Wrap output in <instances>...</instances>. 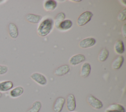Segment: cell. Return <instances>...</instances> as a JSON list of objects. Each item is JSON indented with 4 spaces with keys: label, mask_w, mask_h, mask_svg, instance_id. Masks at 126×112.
Segmentation results:
<instances>
[{
    "label": "cell",
    "mask_w": 126,
    "mask_h": 112,
    "mask_svg": "<svg viewBox=\"0 0 126 112\" xmlns=\"http://www.w3.org/2000/svg\"><path fill=\"white\" fill-rule=\"evenodd\" d=\"M54 22L51 18H46L43 20L39 25L37 29V33L40 37L47 36L52 31Z\"/></svg>",
    "instance_id": "1"
},
{
    "label": "cell",
    "mask_w": 126,
    "mask_h": 112,
    "mask_svg": "<svg viewBox=\"0 0 126 112\" xmlns=\"http://www.w3.org/2000/svg\"><path fill=\"white\" fill-rule=\"evenodd\" d=\"M93 14L90 11L83 12L79 16L77 20V24L79 26H83L87 24L91 20Z\"/></svg>",
    "instance_id": "2"
},
{
    "label": "cell",
    "mask_w": 126,
    "mask_h": 112,
    "mask_svg": "<svg viewBox=\"0 0 126 112\" xmlns=\"http://www.w3.org/2000/svg\"><path fill=\"white\" fill-rule=\"evenodd\" d=\"M87 100L88 104L94 109L99 110L103 106L102 102L92 95H89Z\"/></svg>",
    "instance_id": "3"
},
{
    "label": "cell",
    "mask_w": 126,
    "mask_h": 112,
    "mask_svg": "<svg viewBox=\"0 0 126 112\" xmlns=\"http://www.w3.org/2000/svg\"><path fill=\"white\" fill-rule=\"evenodd\" d=\"M31 77L33 81L40 85L44 86L47 83V79L46 77L40 73H33L31 75Z\"/></svg>",
    "instance_id": "4"
},
{
    "label": "cell",
    "mask_w": 126,
    "mask_h": 112,
    "mask_svg": "<svg viewBox=\"0 0 126 112\" xmlns=\"http://www.w3.org/2000/svg\"><path fill=\"white\" fill-rule=\"evenodd\" d=\"M96 43L95 39L93 37H87L81 40L79 43V46L82 48H87L94 46Z\"/></svg>",
    "instance_id": "5"
},
{
    "label": "cell",
    "mask_w": 126,
    "mask_h": 112,
    "mask_svg": "<svg viewBox=\"0 0 126 112\" xmlns=\"http://www.w3.org/2000/svg\"><path fill=\"white\" fill-rule=\"evenodd\" d=\"M66 108L70 111L72 112L76 108V100L73 94H69L67 97Z\"/></svg>",
    "instance_id": "6"
},
{
    "label": "cell",
    "mask_w": 126,
    "mask_h": 112,
    "mask_svg": "<svg viewBox=\"0 0 126 112\" xmlns=\"http://www.w3.org/2000/svg\"><path fill=\"white\" fill-rule=\"evenodd\" d=\"M85 57L83 54H77L72 56L69 59V62L72 66H76L84 62L85 60Z\"/></svg>",
    "instance_id": "7"
},
{
    "label": "cell",
    "mask_w": 126,
    "mask_h": 112,
    "mask_svg": "<svg viewBox=\"0 0 126 112\" xmlns=\"http://www.w3.org/2000/svg\"><path fill=\"white\" fill-rule=\"evenodd\" d=\"M65 99L62 97H59L55 100L53 105V110L55 112H61L65 103Z\"/></svg>",
    "instance_id": "8"
},
{
    "label": "cell",
    "mask_w": 126,
    "mask_h": 112,
    "mask_svg": "<svg viewBox=\"0 0 126 112\" xmlns=\"http://www.w3.org/2000/svg\"><path fill=\"white\" fill-rule=\"evenodd\" d=\"M70 70V68L67 65H62L57 68L54 71V74L59 76H63L67 74Z\"/></svg>",
    "instance_id": "9"
},
{
    "label": "cell",
    "mask_w": 126,
    "mask_h": 112,
    "mask_svg": "<svg viewBox=\"0 0 126 112\" xmlns=\"http://www.w3.org/2000/svg\"><path fill=\"white\" fill-rule=\"evenodd\" d=\"M105 112H125V109L120 104H112L107 108Z\"/></svg>",
    "instance_id": "10"
},
{
    "label": "cell",
    "mask_w": 126,
    "mask_h": 112,
    "mask_svg": "<svg viewBox=\"0 0 126 112\" xmlns=\"http://www.w3.org/2000/svg\"><path fill=\"white\" fill-rule=\"evenodd\" d=\"M9 35L11 37L13 38H16L18 36V30L16 25L13 23H10L8 26Z\"/></svg>",
    "instance_id": "11"
},
{
    "label": "cell",
    "mask_w": 126,
    "mask_h": 112,
    "mask_svg": "<svg viewBox=\"0 0 126 112\" xmlns=\"http://www.w3.org/2000/svg\"><path fill=\"white\" fill-rule=\"evenodd\" d=\"M91 71V66L88 63H84L82 66L80 76L83 77H88Z\"/></svg>",
    "instance_id": "12"
},
{
    "label": "cell",
    "mask_w": 126,
    "mask_h": 112,
    "mask_svg": "<svg viewBox=\"0 0 126 112\" xmlns=\"http://www.w3.org/2000/svg\"><path fill=\"white\" fill-rule=\"evenodd\" d=\"M26 20L30 23L32 24L38 23L42 19V16L34 14H28L26 16Z\"/></svg>",
    "instance_id": "13"
},
{
    "label": "cell",
    "mask_w": 126,
    "mask_h": 112,
    "mask_svg": "<svg viewBox=\"0 0 126 112\" xmlns=\"http://www.w3.org/2000/svg\"><path fill=\"white\" fill-rule=\"evenodd\" d=\"M57 6V2L54 0H46L44 3V8L47 11H53L56 9Z\"/></svg>",
    "instance_id": "14"
},
{
    "label": "cell",
    "mask_w": 126,
    "mask_h": 112,
    "mask_svg": "<svg viewBox=\"0 0 126 112\" xmlns=\"http://www.w3.org/2000/svg\"><path fill=\"white\" fill-rule=\"evenodd\" d=\"M13 83L12 81L7 80L0 82V92H5L12 89Z\"/></svg>",
    "instance_id": "15"
},
{
    "label": "cell",
    "mask_w": 126,
    "mask_h": 112,
    "mask_svg": "<svg viewBox=\"0 0 126 112\" xmlns=\"http://www.w3.org/2000/svg\"><path fill=\"white\" fill-rule=\"evenodd\" d=\"M124 61V58L123 56H118L112 62V67L114 70L119 69L122 66Z\"/></svg>",
    "instance_id": "16"
},
{
    "label": "cell",
    "mask_w": 126,
    "mask_h": 112,
    "mask_svg": "<svg viewBox=\"0 0 126 112\" xmlns=\"http://www.w3.org/2000/svg\"><path fill=\"white\" fill-rule=\"evenodd\" d=\"M72 26V22L69 19L63 21L60 23L58 29L63 31H66L70 29Z\"/></svg>",
    "instance_id": "17"
},
{
    "label": "cell",
    "mask_w": 126,
    "mask_h": 112,
    "mask_svg": "<svg viewBox=\"0 0 126 112\" xmlns=\"http://www.w3.org/2000/svg\"><path fill=\"white\" fill-rule=\"evenodd\" d=\"M23 92L24 88L21 86H17L10 91V95L12 98H16L21 96Z\"/></svg>",
    "instance_id": "18"
},
{
    "label": "cell",
    "mask_w": 126,
    "mask_h": 112,
    "mask_svg": "<svg viewBox=\"0 0 126 112\" xmlns=\"http://www.w3.org/2000/svg\"><path fill=\"white\" fill-rule=\"evenodd\" d=\"M114 49L117 53L119 54H123L125 51L123 41L121 40H117L114 45Z\"/></svg>",
    "instance_id": "19"
},
{
    "label": "cell",
    "mask_w": 126,
    "mask_h": 112,
    "mask_svg": "<svg viewBox=\"0 0 126 112\" xmlns=\"http://www.w3.org/2000/svg\"><path fill=\"white\" fill-rule=\"evenodd\" d=\"M109 52L106 48H103L101 50L98 56V59L100 62H104L107 59L109 56Z\"/></svg>",
    "instance_id": "20"
},
{
    "label": "cell",
    "mask_w": 126,
    "mask_h": 112,
    "mask_svg": "<svg viewBox=\"0 0 126 112\" xmlns=\"http://www.w3.org/2000/svg\"><path fill=\"white\" fill-rule=\"evenodd\" d=\"M41 108V103L40 101H36L33 102L32 107L29 109L27 112H39Z\"/></svg>",
    "instance_id": "21"
},
{
    "label": "cell",
    "mask_w": 126,
    "mask_h": 112,
    "mask_svg": "<svg viewBox=\"0 0 126 112\" xmlns=\"http://www.w3.org/2000/svg\"><path fill=\"white\" fill-rule=\"evenodd\" d=\"M65 17V14L63 12H60L57 15V16H56V17L55 18V26L56 28H57L58 29L59 24H60V23L61 22H62L64 20Z\"/></svg>",
    "instance_id": "22"
},
{
    "label": "cell",
    "mask_w": 126,
    "mask_h": 112,
    "mask_svg": "<svg viewBox=\"0 0 126 112\" xmlns=\"http://www.w3.org/2000/svg\"><path fill=\"white\" fill-rule=\"evenodd\" d=\"M118 19L120 21H125L126 19V9L124 8L118 15Z\"/></svg>",
    "instance_id": "23"
},
{
    "label": "cell",
    "mask_w": 126,
    "mask_h": 112,
    "mask_svg": "<svg viewBox=\"0 0 126 112\" xmlns=\"http://www.w3.org/2000/svg\"><path fill=\"white\" fill-rule=\"evenodd\" d=\"M8 71V67L4 65H0V75L5 74Z\"/></svg>",
    "instance_id": "24"
},
{
    "label": "cell",
    "mask_w": 126,
    "mask_h": 112,
    "mask_svg": "<svg viewBox=\"0 0 126 112\" xmlns=\"http://www.w3.org/2000/svg\"><path fill=\"white\" fill-rule=\"evenodd\" d=\"M126 24H124L122 28V34H123V36L124 37H126Z\"/></svg>",
    "instance_id": "25"
},
{
    "label": "cell",
    "mask_w": 126,
    "mask_h": 112,
    "mask_svg": "<svg viewBox=\"0 0 126 112\" xmlns=\"http://www.w3.org/2000/svg\"><path fill=\"white\" fill-rule=\"evenodd\" d=\"M1 96H2V93L0 92V98H1Z\"/></svg>",
    "instance_id": "26"
}]
</instances>
